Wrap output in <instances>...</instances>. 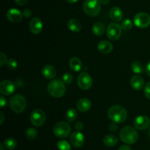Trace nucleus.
I'll list each match as a JSON object with an SVG mask.
<instances>
[{"instance_id": "44", "label": "nucleus", "mask_w": 150, "mask_h": 150, "mask_svg": "<svg viewBox=\"0 0 150 150\" xmlns=\"http://www.w3.org/2000/svg\"><path fill=\"white\" fill-rule=\"evenodd\" d=\"M67 3H70V4H74V3L77 2L79 0H65Z\"/></svg>"}, {"instance_id": "16", "label": "nucleus", "mask_w": 150, "mask_h": 150, "mask_svg": "<svg viewBox=\"0 0 150 150\" xmlns=\"http://www.w3.org/2000/svg\"><path fill=\"white\" fill-rule=\"evenodd\" d=\"M144 80L139 75H136V76H133L130 79V85H131L132 88L135 90L139 91L142 89L144 86Z\"/></svg>"}, {"instance_id": "8", "label": "nucleus", "mask_w": 150, "mask_h": 150, "mask_svg": "<svg viewBox=\"0 0 150 150\" xmlns=\"http://www.w3.org/2000/svg\"><path fill=\"white\" fill-rule=\"evenodd\" d=\"M46 120L45 112L41 109H35L32 112L30 116V121L35 127H40Z\"/></svg>"}, {"instance_id": "2", "label": "nucleus", "mask_w": 150, "mask_h": 150, "mask_svg": "<svg viewBox=\"0 0 150 150\" xmlns=\"http://www.w3.org/2000/svg\"><path fill=\"white\" fill-rule=\"evenodd\" d=\"M120 138L122 142L127 144H133L139 139V133L134 127L125 126L120 130Z\"/></svg>"}, {"instance_id": "28", "label": "nucleus", "mask_w": 150, "mask_h": 150, "mask_svg": "<svg viewBox=\"0 0 150 150\" xmlns=\"http://www.w3.org/2000/svg\"><path fill=\"white\" fill-rule=\"evenodd\" d=\"M38 136V131L34 127H29V129H27L26 132V136L28 139L29 140H33Z\"/></svg>"}, {"instance_id": "39", "label": "nucleus", "mask_w": 150, "mask_h": 150, "mask_svg": "<svg viewBox=\"0 0 150 150\" xmlns=\"http://www.w3.org/2000/svg\"><path fill=\"white\" fill-rule=\"evenodd\" d=\"M6 104H7V100H6L5 98L3 96H0V106H1V108L5 106Z\"/></svg>"}, {"instance_id": "14", "label": "nucleus", "mask_w": 150, "mask_h": 150, "mask_svg": "<svg viewBox=\"0 0 150 150\" xmlns=\"http://www.w3.org/2000/svg\"><path fill=\"white\" fill-rule=\"evenodd\" d=\"M7 19L13 23H19L23 18V13L16 8H11L6 13Z\"/></svg>"}, {"instance_id": "45", "label": "nucleus", "mask_w": 150, "mask_h": 150, "mask_svg": "<svg viewBox=\"0 0 150 150\" xmlns=\"http://www.w3.org/2000/svg\"><path fill=\"white\" fill-rule=\"evenodd\" d=\"M4 146L3 144H0V150H4Z\"/></svg>"}, {"instance_id": "43", "label": "nucleus", "mask_w": 150, "mask_h": 150, "mask_svg": "<svg viewBox=\"0 0 150 150\" xmlns=\"http://www.w3.org/2000/svg\"><path fill=\"white\" fill-rule=\"evenodd\" d=\"M0 115H1V121H0V125L3 124V122H4V114L2 112L0 113Z\"/></svg>"}, {"instance_id": "13", "label": "nucleus", "mask_w": 150, "mask_h": 150, "mask_svg": "<svg viewBox=\"0 0 150 150\" xmlns=\"http://www.w3.org/2000/svg\"><path fill=\"white\" fill-rule=\"evenodd\" d=\"M84 141L85 139L83 135L78 130L71 133L70 136V144L76 148H79L83 146L84 144Z\"/></svg>"}, {"instance_id": "22", "label": "nucleus", "mask_w": 150, "mask_h": 150, "mask_svg": "<svg viewBox=\"0 0 150 150\" xmlns=\"http://www.w3.org/2000/svg\"><path fill=\"white\" fill-rule=\"evenodd\" d=\"M69 66L70 69L74 72H79L80 71L82 67L81 61L78 57H73L69 61Z\"/></svg>"}, {"instance_id": "38", "label": "nucleus", "mask_w": 150, "mask_h": 150, "mask_svg": "<svg viewBox=\"0 0 150 150\" xmlns=\"http://www.w3.org/2000/svg\"><path fill=\"white\" fill-rule=\"evenodd\" d=\"M15 2L20 6H24L28 3V0H14Z\"/></svg>"}, {"instance_id": "32", "label": "nucleus", "mask_w": 150, "mask_h": 150, "mask_svg": "<svg viewBox=\"0 0 150 150\" xmlns=\"http://www.w3.org/2000/svg\"><path fill=\"white\" fill-rule=\"evenodd\" d=\"M7 66L10 70H15L18 66V62L15 59H9L7 60Z\"/></svg>"}, {"instance_id": "11", "label": "nucleus", "mask_w": 150, "mask_h": 150, "mask_svg": "<svg viewBox=\"0 0 150 150\" xmlns=\"http://www.w3.org/2000/svg\"><path fill=\"white\" fill-rule=\"evenodd\" d=\"M133 125H134L135 128L137 129V130H146V129L148 128L149 126L150 125V120L149 117H146V116H138V117L135 119Z\"/></svg>"}, {"instance_id": "37", "label": "nucleus", "mask_w": 150, "mask_h": 150, "mask_svg": "<svg viewBox=\"0 0 150 150\" xmlns=\"http://www.w3.org/2000/svg\"><path fill=\"white\" fill-rule=\"evenodd\" d=\"M83 125L82 124V122H76V125H75V128H76L78 131L81 130L82 129H83Z\"/></svg>"}, {"instance_id": "41", "label": "nucleus", "mask_w": 150, "mask_h": 150, "mask_svg": "<svg viewBox=\"0 0 150 150\" xmlns=\"http://www.w3.org/2000/svg\"><path fill=\"white\" fill-rule=\"evenodd\" d=\"M145 70H146V74H147L150 77V61L147 63V64H146V69H145Z\"/></svg>"}, {"instance_id": "4", "label": "nucleus", "mask_w": 150, "mask_h": 150, "mask_svg": "<svg viewBox=\"0 0 150 150\" xmlns=\"http://www.w3.org/2000/svg\"><path fill=\"white\" fill-rule=\"evenodd\" d=\"M9 105L12 111L20 114L25 111L26 108V98L21 95H15L10 98Z\"/></svg>"}, {"instance_id": "26", "label": "nucleus", "mask_w": 150, "mask_h": 150, "mask_svg": "<svg viewBox=\"0 0 150 150\" xmlns=\"http://www.w3.org/2000/svg\"><path fill=\"white\" fill-rule=\"evenodd\" d=\"M131 69L133 72L136 74H142L144 71V67L140 62H133L131 64Z\"/></svg>"}, {"instance_id": "42", "label": "nucleus", "mask_w": 150, "mask_h": 150, "mask_svg": "<svg viewBox=\"0 0 150 150\" xmlns=\"http://www.w3.org/2000/svg\"><path fill=\"white\" fill-rule=\"evenodd\" d=\"M101 4H103V5H105V4H108L109 3L110 0H99Z\"/></svg>"}, {"instance_id": "25", "label": "nucleus", "mask_w": 150, "mask_h": 150, "mask_svg": "<svg viewBox=\"0 0 150 150\" xmlns=\"http://www.w3.org/2000/svg\"><path fill=\"white\" fill-rule=\"evenodd\" d=\"M4 147L8 150H13L16 148L17 146V142L13 138H8V139H5L3 142Z\"/></svg>"}, {"instance_id": "17", "label": "nucleus", "mask_w": 150, "mask_h": 150, "mask_svg": "<svg viewBox=\"0 0 150 150\" xmlns=\"http://www.w3.org/2000/svg\"><path fill=\"white\" fill-rule=\"evenodd\" d=\"M78 110L81 112H86L90 109L91 106H92V103H91L90 100L88 98H81L79 100L76 104Z\"/></svg>"}, {"instance_id": "3", "label": "nucleus", "mask_w": 150, "mask_h": 150, "mask_svg": "<svg viewBox=\"0 0 150 150\" xmlns=\"http://www.w3.org/2000/svg\"><path fill=\"white\" fill-rule=\"evenodd\" d=\"M48 92L54 98H62L66 92V88L63 81L54 79L48 83L47 86Z\"/></svg>"}, {"instance_id": "18", "label": "nucleus", "mask_w": 150, "mask_h": 150, "mask_svg": "<svg viewBox=\"0 0 150 150\" xmlns=\"http://www.w3.org/2000/svg\"><path fill=\"white\" fill-rule=\"evenodd\" d=\"M42 74L45 79H52L57 76V69L53 65H45L42 67Z\"/></svg>"}, {"instance_id": "9", "label": "nucleus", "mask_w": 150, "mask_h": 150, "mask_svg": "<svg viewBox=\"0 0 150 150\" xmlns=\"http://www.w3.org/2000/svg\"><path fill=\"white\" fill-rule=\"evenodd\" d=\"M135 25L139 29H145L150 25V16L146 13H139L133 18Z\"/></svg>"}, {"instance_id": "15", "label": "nucleus", "mask_w": 150, "mask_h": 150, "mask_svg": "<svg viewBox=\"0 0 150 150\" xmlns=\"http://www.w3.org/2000/svg\"><path fill=\"white\" fill-rule=\"evenodd\" d=\"M42 27H43L42 22L39 18H34L29 22V30L34 35H38L40 33L42 30Z\"/></svg>"}, {"instance_id": "46", "label": "nucleus", "mask_w": 150, "mask_h": 150, "mask_svg": "<svg viewBox=\"0 0 150 150\" xmlns=\"http://www.w3.org/2000/svg\"><path fill=\"white\" fill-rule=\"evenodd\" d=\"M148 136H149V138L150 139V129L149 130V131H148Z\"/></svg>"}, {"instance_id": "20", "label": "nucleus", "mask_w": 150, "mask_h": 150, "mask_svg": "<svg viewBox=\"0 0 150 150\" xmlns=\"http://www.w3.org/2000/svg\"><path fill=\"white\" fill-rule=\"evenodd\" d=\"M98 49L102 54H109L113 51V45L107 40H102L98 43Z\"/></svg>"}, {"instance_id": "5", "label": "nucleus", "mask_w": 150, "mask_h": 150, "mask_svg": "<svg viewBox=\"0 0 150 150\" xmlns=\"http://www.w3.org/2000/svg\"><path fill=\"white\" fill-rule=\"evenodd\" d=\"M100 4L99 0H85L83 4V10L87 16L95 17L100 13Z\"/></svg>"}, {"instance_id": "7", "label": "nucleus", "mask_w": 150, "mask_h": 150, "mask_svg": "<svg viewBox=\"0 0 150 150\" xmlns=\"http://www.w3.org/2000/svg\"><path fill=\"white\" fill-rule=\"evenodd\" d=\"M122 28L118 23H111L106 29V35L111 40H117L121 37Z\"/></svg>"}, {"instance_id": "34", "label": "nucleus", "mask_w": 150, "mask_h": 150, "mask_svg": "<svg viewBox=\"0 0 150 150\" xmlns=\"http://www.w3.org/2000/svg\"><path fill=\"white\" fill-rule=\"evenodd\" d=\"M144 95L148 99L150 100V81L144 86Z\"/></svg>"}, {"instance_id": "12", "label": "nucleus", "mask_w": 150, "mask_h": 150, "mask_svg": "<svg viewBox=\"0 0 150 150\" xmlns=\"http://www.w3.org/2000/svg\"><path fill=\"white\" fill-rule=\"evenodd\" d=\"M15 90H16V86L11 81L4 80L0 83V92L1 95L8 96L12 95Z\"/></svg>"}, {"instance_id": "10", "label": "nucleus", "mask_w": 150, "mask_h": 150, "mask_svg": "<svg viewBox=\"0 0 150 150\" xmlns=\"http://www.w3.org/2000/svg\"><path fill=\"white\" fill-rule=\"evenodd\" d=\"M78 84L83 90H88L92 87L93 80L90 75L86 72H82L78 78Z\"/></svg>"}, {"instance_id": "29", "label": "nucleus", "mask_w": 150, "mask_h": 150, "mask_svg": "<svg viewBox=\"0 0 150 150\" xmlns=\"http://www.w3.org/2000/svg\"><path fill=\"white\" fill-rule=\"evenodd\" d=\"M57 148L59 150H71L70 144L64 140L59 141L57 142Z\"/></svg>"}, {"instance_id": "1", "label": "nucleus", "mask_w": 150, "mask_h": 150, "mask_svg": "<svg viewBox=\"0 0 150 150\" xmlns=\"http://www.w3.org/2000/svg\"><path fill=\"white\" fill-rule=\"evenodd\" d=\"M108 115L113 122L120 124L127 120V112L125 108L122 105H114L108 109Z\"/></svg>"}, {"instance_id": "19", "label": "nucleus", "mask_w": 150, "mask_h": 150, "mask_svg": "<svg viewBox=\"0 0 150 150\" xmlns=\"http://www.w3.org/2000/svg\"><path fill=\"white\" fill-rule=\"evenodd\" d=\"M110 18L115 22H120L122 20L123 12L120 7H113L109 11Z\"/></svg>"}, {"instance_id": "31", "label": "nucleus", "mask_w": 150, "mask_h": 150, "mask_svg": "<svg viewBox=\"0 0 150 150\" xmlns=\"http://www.w3.org/2000/svg\"><path fill=\"white\" fill-rule=\"evenodd\" d=\"M62 81L64 83L70 84V83H71L73 81V76L69 73H64V74L62 76Z\"/></svg>"}, {"instance_id": "30", "label": "nucleus", "mask_w": 150, "mask_h": 150, "mask_svg": "<svg viewBox=\"0 0 150 150\" xmlns=\"http://www.w3.org/2000/svg\"><path fill=\"white\" fill-rule=\"evenodd\" d=\"M121 26H122V28L124 30L128 31V30H130V29L133 28V22H132L130 19H125V20H124L122 22Z\"/></svg>"}, {"instance_id": "21", "label": "nucleus", "mask_w": 150, "mask_h": 150, "mask_svg": "<svg viewBox=\"0 0 150 150\" xmlns=\"http://www.w3.org/2000/svg\"><path fill=\"white\" fill-rule=\"evenodd\" d=\"M68 29L73 32H79L81 30V23L78 19L72 18L70 19L67 23Z\"/></svg>"}, {"instance_id": "24", "label": "nucleus", "mask_w": 150, "mask_h": 150, "mask_svg": "<svg viewBox=\"0 0 150 150\" xmlns=\"http://www.w3.org/2000/svg\"><path fill=\"white\" fill-rule=\"evenodd\" d=\"M105 31V27L104 24L101 22H96L92 26V32L96 36H101L104 34Z\"/></svg>"}, {"instance_id": "23", "label": "nucleus", "mask_w": 150, "mask_h": 150, "mask_svg": "<svg viewBox=\"0 0 150 150\" xmlns=\"http://www.w3.org/2000/svg\"><path fill=\"white\" fill-rule=\"evenodd\" d=\"M118 143V139L114 135L108 134L103 138V144L108 147H113Z\"/></svg>"}, {"instance_id": "33", "label": "nucleus", "mask_w": 150, "mask_h": 150, "mask_svg": "<svg viewBox=\"0 0 150 150\" xmlns=\"http://www.w3.org/2000/svg\"><path fill=\"white\" fill-rule=\"evenodd\" d=\"M7 55L5 54H4L3 52H1L0 54V66L2 67L4 64H7Z\"/></svg>"}, {"instance_id": "27", "label": "nucleus", "mask_w": 150, "mask_h": 150, "mask_svg": "<svg viewBox=\"0 0 150 150\" xmlns=\"http://www.w3.org/2000/svg\"><path fill=\"white\" fill-rule=\"evenodd\" d=\"M78 117V113L75 108H69L67 111H66V119L68 122H73L76 120Z\"/></svg>"}, {"instance_id": "6", "label": "nucleus", "mask_w": 150, "mask_h": 150, "mask_svg": "<svg viewBox=\"0 0 150 150\" xmlns=\"http://www.w3.org/2000/svg\"><path fill=\"white\" fill-rule=\"evenodd\" d=\"M71 131L70 125L66 122H59L54 125L53 127L54 134L59 139H64L70 135Z\"/></svg>"}, {"instance_id": "40", "label": "nucleus", "mask_w": 150, "mask_h": 150, "mask_svg": "<svg viewBox=\"0 0 150 150\" xmlns=\"http://www.w3.org/2000/svg\"><path fill=\"white\" fill-rule=\"evenodd\" d=\"M118 150H132V149L128 145H122L119 148Z\"/></svg>"}, {"instance_id": "36", "label": "nucleus", "mask_w": 150, "mask_h": 150, "mask_svg": "<svg viewBox=\"0 0 150 150\" xmlns=\"http://www.w3.org/2000/svg\"><path fill=\"white\" fill-rule=\"evenodd\" d=\"M108 128H109L110 131L113 132V133H114V132L117 131V129H118V127H117V125H116V123L114 122V123H111V124L110 125L109 127H108Z\"/></svg>"}, {"instance_id": "35", "label": "nucleus", "mask_w": 150, "mask_h": 150, "mask_svg": "<svg viewBox=\"0 0 150 150\" xmlns=\"http://www.w3.org/2000/svg\"><path fill=\"white\" fill-rule=\"evenodd\" d=\"M32 11L29 9H25L23 11V16L25 18H29L32 16Z\"/></svg>"}]
</instances>
